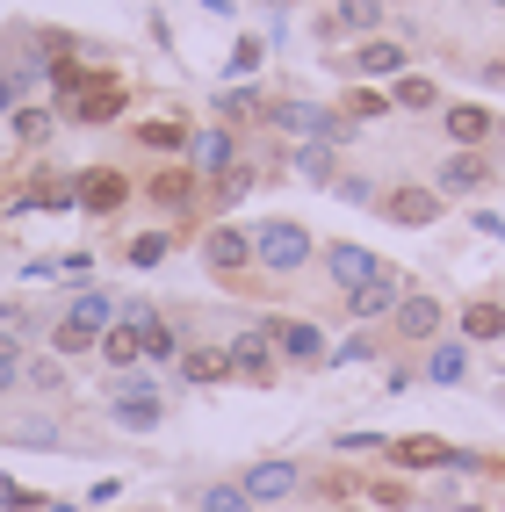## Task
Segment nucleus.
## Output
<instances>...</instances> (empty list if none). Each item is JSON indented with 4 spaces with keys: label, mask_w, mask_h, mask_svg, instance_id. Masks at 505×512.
<instances>
[{
    "label": "nucleus",
    "mask_w": 505,
    "mask_h": 512,
    "mask_svg": "<svg viewBox=\"0 0 505 512\" xmlns=\"http://www.w3.org/2000/svg\"><path fill=\"white\" fill-rule=\"evenodd\" d=\"M311 260H318V246H311V231H303L296 217H260V224H253V267H260V275L289 282V275H303Z\"/></svg>",
    "instance_id": "nucleus-1"
},
{
    "label": "nucleus",
    "mask_w": 505,
    "mask_h": 512,
    "mask_svg": "<svg viewBox=\"0 0 505 512\" xmlns=\"http://www.w3.org/2000/svg\"><path fill=\"white\" fill-rule=\"evenodd\" d=\"M109 325H116V296H109V289H80L73 311L51 325V354H58V361H65V354H94Z\"/></svg>",
    "instance_id": "nucleus-2"
},
{
    "label": "nucleus",
    "mask_w": 505,
    "mask_h": 512,
    "mask_svg": "<svg viewBox=\"0 0 505 512\" xmlns=\"http://www.w3.org/2000/svg\"><path fill=\"white\" fill-rule=\"evenodd\" d=\"M383 462H390V469H455V476L484 469L477 448H455V440H441V433H404V440H390V448H383Z\"/></svg>",
    "instance_id": "nucleus-3"
},
{
    "label": "nucleus",
    "mask_w": 505,
    "mask_h": 512,
    "mask_svg": "<svg viewBox=\"0 0 505 512\" xmlns=\"http://www.w3.org/2000/svg\"><path fill=\"white\" fill-rule=\"evenodd\" d=\"M260 332H267V347H275L289 368H325V354H332L325 332H318L311 318H267Z\"/></svg>",
    "instance_id": "nucleus-4"
},
{
    "label": "nucleus",
    "mask_w": 505,
    "mask_h": 512,
    "mask_svg": "<svg viewBox=\"0 0 505 512\" xmlns=\"http://www.w3.org/2000/svg\"><path fill=\"white\" fill-rule=\"evenodd\" d=\"M109 419H116L123 433H152V426L166 419V397H159V383H145V375H123V383H116V397H109Z\"/></svg>",
    "instance_id": "nucleus-5"
},
{
    "label": "nucleus",
    "mask_w": 505,
    "mask_h": 512,
    "mask_svg": "<svg viewBox=\"0 0 505 512\" xmlns=\"http://www.w3.org/2000/svg\"><path fill=\"white\" fill-rule=\"evenodd\" d=\"M202 267H210L217 282H239L253 267V231L246 224H210L202 231Z\"/></svg>",
    "instance_id": "nucleus-6"
},
{
    "label": "nucleus",
    "mask_w": 505,
    "mask_h": 512,
    "mask_svg": "<svg viewBox=\"0 0 505 512\" xmlns=\"http://www.w3.org/2000/svg\"><path fill=\"white\" fill-rule=\"evenodd\" d=\"M347 73L354 80H404V73H412V51H404L397 37H361L347 51Z\"/></svg>",
    "instance_id": "nucleus-7"
},
{
    "label": "nucleus",
    "mask_w": 505,
    "mask_h": 512,
    "mask_svg": "<svg viewBox=\"0 0 505 512\" xmlns=\"http://www.w3.org/2000/svg\"><path fill=\"white\" fill-rule=\"evenodd\" d=\"M123 101H130V94H123L116 73H87L80 94L65 101V116H73V123H116V116H123Z\"/></svg>",
    "instance_id": "nucleus-8"
},
{
    "label": "nucleus",
    "mask_w": 505,
    "mask_h": 512,
    "mask_svg": "<svg viewBox=\"0 0 505 512\" xmlns=\"http://www.w3.org/2000/svg\"><path fill=\"white\" fill-rule=\"evenodd\" d=\"M318 267H325V282L340 289V296H354L361 282H376V275H383V260L368 253V246H347V238H340V246H325Z\"/></svg>",
    "instance_id": "nucleus-9"
},
{
    "label": "nucleus",
    "mask_w": 505,
    "mask_h": 512,
    "mask_svg": "<svg viewBox=\"0 0 505 512\" xmlns=\"http://www.w3.org/2000/svg\"><path fill=\"white\" fill-rule=\"evenodd\" d=\"M441 130L455 152H484L498 138V109H484V101H455V109H441Z\"/></svg>",
    "instance_id": "nucleus-10"
},
{
    "label": "nucleus",
    "mask_w": 505,
    "mask_h": 512,
    "mask_svg": "<svg viewBox=\"0 0 505 512\" xmlns=\"http://www.w3.org/2000/svg\"><path fill=\"white\" fill-rule=\"evenodd\" d=\"M426 188L441 195V202H448V195H477V188H491V159H484V152H448L441 166H433Z\"/></svg>",
    "instance_id": "nucleus-11"
},
{
    "label": "nucleus",
    "mask_w": 505,
    "mask_h": 512,
    "mask_svg": "<svg viewBox=\"0 0 505 512\" xmlns=\"http://www.w3.org/2000/svg\"><path fill=\"white\" fill-rule=\"evenodd\" d=\"M188 166L202 181H217V174H231V166H239V138H231V130L217 123V130H188V152H181Z\"/></svg>",
    "instance_id": "nucleus-12"
},
{
    "label": "nucleus",
    "mask_w": 505,
    "mask_h": 512,
    "mask_svg": "<svg viewBox=\"0 0 505 512\" xmlns=\"http://www.w3.org/2000/svg\"><path fill=\"white\" fill-rule=\"evenodd\" d=\"M224 354H231V375H239V383H275V375H282V354L267 347V332L224 339Z\"/></svg>",
    "instance_id": "nucleus-13"
},
{
    "label": "nucleus",
    "mask_w": 505,
    "mask_h": 512,
    "mask_svg": "<svg viewBox=\"0 0 505 512\" xmlns=\"http://www.w3.org/2000/svg\"><path fill=\"white\" fill-rule=\"evenodd\" d=\"M390 0H340L332 15H318V37H383Z\"/></svg>",
    "instance_id": "nucleus-14"
},
{
    "label": "nucleus",
    "mask_w": 505,
    "mask_h": 512,
    "mask_svg": "<svg viewBox=\"0 0 505 512\" xmlns=\"http://www.w3.org/2000/svg\"><path fill=\"white\" fill-rule=\"evenodd\" d=\"M376 202H383V217L404 224V231L441 224V195H433V188H390V195H376Z\"/></svg>",
    "instance_id": "nucleus-15"
},
{
    "label": "nucleus",
    "mask_w": 505,
    "mask_h": 512,
    "mask_svg": "<svg viewBox=\"0 0 505 512\" xmlns=\"http://www.w3.org/2000/svg\"><path fill=\"white\" fill-rule=\"evenodd\" d=\"M123 202H130V181L116 174V166H87L80 174V210L87 217H116Z\"/></svg>",
    "instance_id": "nucleus-16"
},
{
    "label": "nucleus",
    "mask_w": 505,
    "mask_h": 512,
    "mask_svg": "<svg viewBox=\"0 0 505 512\" xmlns=\"http://www.w3.org/2000/svg\"><path fill=\"white\" fill-rule=\"evenodd\" d=\"M239 484H246V498H253V505H275V498H289V491L303 484V469H296V462H282V455H267V462H253V469L239 476Z\"/></svg>",
    "instance_id": "nucleus-17"
},
{
    "label": "nucleus",
    "mask_w": 505,
    "mask_h": 512,
    "mask_svg": "<svg viewBox=\"0 0 505 512\" xmlns=\"http://www.w3.org/2000/svg\"><path fill=\"white\" fill-rule=\"evenodd\" d=\"M397 303H404V275H397V267H383L376 282H361V289L347 296V318H361V325H368V318H390Z\"/></svg>",
    "instance_id": "nucleus-18"
},
{
    "label": "nucleus",
    "mask_w": 505,
    "mask_h": 512,
    "mask_svg": "<svg viewBox=\"0 0 505 512\" xmlns=\"http://www.w3.org/2000/svg\"><path fill=\"white\" fill-rule=\"evenodd\" d=\"M441 296H426V289H404V303L390 311V325H397V339H433L441 332Z\"/></svg>",
    "instance_id": "nucleus-19"
},
{
    "label": "nucleus",
    "mask_w": 505,
    "mask_h": 512,
    "mask_svg": "<svg viewBox=\"0 0 505 512\" xmlns=\"http://www.w3.org/2000/svg\"><path fill=\"white\" fill-rule=\"evenodd\" d=\"M289 166L311 188H332V181H340V145H311V138H303V145H289Z\"/></svg>",
    "instance_id": "nucleus-20"
},
{
    "label": "nucleus",
    "mask_w": 505,
    "mask_h": 512,
    "mask_svg": "<svg viewBox=\"0 0 505 512\" xmlns=\"http://www.w3.org/2000/svg\"><path fill=\"white\" fill-rule=\"evenodd\" d=\"M181 383H195V390H210V383H224V375H231V354L224 347H181Z\"/></svg>",
    "instance_id": "nucleus-21"
},
{
    "label": "nucleus",
    "mask_w": 505,
    "mask_h": 512,
    "mask_svg": "<svg viewBox=\"0 0 505 512\" xmlns=\"http://www.w3.org/2000/svg\"><path fill=\"white\" fill-rule=\"evenodd\" d=\"M138 347H145V361L152 368H166V361H181V347H188V339H181V325H166L159 311L138 325Z\"/></svg>",
    "instance_id": "nucleus-22"
},
{
    "label": "nucleus",
    "mask_w": 505,
    "mask_h": 512,
    "mask_svg": "<svg viewBox=\"0 0 505 512\" xmlns=\"http://www.w3.org/2000/svg\"><path fill=\"white\" fill-rule=\"evenodd\" d=\"M469 375V339H433L426 347V383H462Z\"/></svg>",
    "instance_id": "nucleus-23"
},
{
    "label": "nucleus",
    "mask_w": 505,
    "mask_h": 512,
    "mask_svg": "<svg viewBox=\"0 0 505 512\" xmlns=\"http://www.w3.org/2000/svg\"><path fill=\"white\" fill-rule=\"evenodd\" d=\"M462 339H469V347H484V339H505V303H491V296L462 303Z\"/></svg>",
    "instance_id": "nucleus-24"
},
{
    "label": "nucleus",
    "mask_w": 505,
    "mask_h": 512,
    "mask_svg": "<svg viewBox=\"0 0 505 512\" xmlns=\"http://www.w3.org/2000/svg\"><path fill=\"white\" fill-rule=\"evenodd\" d=\"M390 109L426 116V109H441V87H433L426 73H404V80H390Z\"/></svg>",
    "instance_id": "nucleus-25"
},
{
    "label": "nucleus",
    "mask_w": 505,
    "mask_h": 512,
    "mask_svg": "<svg viewBox=\"0 0 505 512\" xmlns=\"http://www.w3.org/2000/svg\"><path fill=\"white\" fill-rule=\"evenodd\" d=\"M101 361H109L116 375H130V368L145 361V347H138V332H130V325H109V332H101Z\"/></svg>",
    "instance_id": "nucleus-26"
},
{
    "label": "nucleus",
    "mask_w": 505,
    "mask_h": 512,
    "mask_svg": "<svg viewBox=\"0 0 505 512\" xmlns=\"http://www.w3.org/2000/svg\"><path fill=\"white\" fill-rule=\"evenodd\" d=\"M138 145L145 152H188V123L181 116H152V123H138Z\"/></svg>",
    "instance_id": "nucleus-27"
},
{
    "label": "nucleus",
    "mask_w": 505,
    "mask_h": 512,
    "mask_svg": "<svg viewBox=\"0 0 505 512\" xmlns=\"http://www.w3.org/2000/svg\"><path fill=\"white\" fill-rule=\"evenodd\" d=\"M195 166H174V174H159L152 181V202H159V210H188V202H195Z\"/></svg>",
    "instance_id": "nucleus-28"
},
{
    "label": "nucleus",
    "mask_w": 505,
    "mask_h": 512,
    "mask_svg": "<svg viewBox=\"0 0 505 512\" xmlns=\"http://www.w3.org/2000/svg\"><path fill=\"white\" fill-rule=\"evenodd\" d=\"M22 390H37V397H65V368H58V354L22 361Z\"/></svg>",
    "instance_id": "nucleus-29"
},
{
    "label": "nucleus",
    "mask_w": 505,
    "mask_h": 512,
    "mask_svg": "<svg viewBox=\"0 0 505 512\" xmlns=\"http://www.w3.org/2000/svg\"><path fill=\"white\" fill-rule=\"evenodd\" d=\"M166 253H174V231L159 224V231H138V238H130V253H123V260H130V267H159Z\"/></svg>",
    "instance_id": "nucleus-30"
},
{
    "label": "nucleus",
    "mask_w": 505,
    "mask_h": 512,
    "mask_svg": "<svg viewBox=\"0 0 505 512\" xmlns=\"http://www.w3.org/2000/svg\"><path fill=\"white\" fill-rule=\"evenodd\" d=\"M260 109H267V101H260L253 87H224V94H217V123H224V130L246 123V116H260Z\"/></svg>",
    "instance_id": "nucleus-31"
},
{
    "label": "nucleus",
    "mask_w": 505,
    "mask_h": 512,
    "mask_svg": "<svg viewBox=\"0 0 505 512\" xmlns=\"http://www.w3.org/2000/svg\"><path fill=\"white\" fill-rule=\"evenodd\" d=\"M340 116H347V123H376V116H390V94H376V87L361 80V87L340 101Z\"/></svg>",
    "instance_id": "nucleus-32"
},
{
    "label": "nucleus",
    "mask_w": 505,
    "mask_h": 512,
    "mask_svg": "<svg viewBox=\"0 0 505 512\" xmlns=\"http://www.w3.org/2000/svg\"><path fill=\"white\" fill-rule=\"evenodd\" d=\"M0 433H8V440H22V448H65V433H58L51 419H8Z\"/></svg>",
    "instance_id": "nucleus-33"
},
{
    "label": "nucleus",
    "mask_w": 505,
    "mask_h": 512,
    "mask_svg": "<svg viewBox=\"0 0 505 512\" xmlns=\"http://www.w3.org/2000/svg\"><path fill=\"white\" fill-rule=\"evenodd\" d=\"M51 130H58V109H15V138L22 145H44Z\"/></svg>",
    "instance_id": "nucleus-34"
},
{
    "label": "nucleus",
    "mask_w": 505,
    "mask_h": 512,
    "mask_svg": "<svg viewBox=\"0 0 505 512\" xmlns=\"http://www.w3.org/2000/svg\"><path fill=\"white\" fill-rule=\"evenodd\" d=\"M354 361H376V332H354V339H340V347L325 354V368H354Z\"/></svg>",
    "instance_id": "nucleus-35"
},
{
    "label": "nucleus",
    "mask_w": 505,
    "mask_h": 512,
    "mask_svg": "<svg viewBox=\"0 0 505 512\" xmlns=\"http://www.w3.org/2000/svg\"><path fill=\"white\" fill-rule=\"evenodd\" d=\"M202 512H253V498H246V484H210L202 491Z\"/></svg>",
    "instance_id": "nucleus-36"
},
{
    "label": "nucleus",
    "mask_w": 505,
    "mask_h": 512,
    "mask_svg": "<svg viewBox=\"0 0 505 512\" xmlns=\"http://www.w3.org/2000/svg\"><path fill=\"white\" fill-rule=\"evenodd\" d=\"M8 390H22V339L0 332V397H8Z\"/></svg>",
    "instance_id": "nucleus-37"
},
{
    "label": "nucleus",
    "mask_w": 505,
    "mask_h": 512,
    "mask_svg": "<svg viewBox=\"0 0 505 512\" xmlns=\"http://www.w3.org/2000/svg\"><path fill=\"white\" fill-rule=\"evenodd\" d=\"M260 58H267V44H260V37H239V51H231L224 73H231V80H246V73H260Z\"/></svg>",
    "instance_id": "nucleus-38"
},
{
    "label": "nucleus",
    "mask_w": 505,
    "mask_h": 512,
    "mask_svg": "<svg viewBox=\"0 0 505 512\" xmlns=\"http://www.w3.org/2000/svg\"><path fill=\"white\" fill-rule=\"evenodd\" d=\"M22 94H29V87H22V73H15L8 58H0V116H15V109H22Z\"/></svg>",
    "instance_id": "nucleus-39"
},
{
    "label": "nucleus",
    "mask_w": 505,
    "mask_h": 512,
    "mask_svg": "<svg viewBox=\"0 0 505 512\" xmlns=\"http://www.w3.org/2000/svg\"><path fill=\"white\" fill-rule=\"evenodd\" d=\"M332 195H340V202H376V181H368V174H340Z\"/></svg>",
    "instance_id": "nucleus-40"
},
{
    "label": "nucleus",
    "mask_w": 505,
    "mask_h": 512,
    "mask_svg": "<svg viewBox=\"0 0 505 512\" xmlns=\"http://www.w3.org/2000/svg\"><path fill=\"white\" fill-rule=\"evenodd\" d=\"M469 224H477L484 238H505V217H498V210H477V217H469Z\"/></svg>",
    "instance_id": "nucleus-41"
},
{
    "label": "nucleus",
    "mask_w": 505,
    "mask_h": 512,
    "mask_svg": "<svg viewBox=\"0 0 505 512\" xmlns=\"http://www.w3.org/2000/svg\"><path fill=\"white\" fill-rule=\"evenodd\" d=\"M195 8H210V15H231V0H195Z\"/></svg>",
    "instance_id": "nucleus-42"
},
{
    "label": "nucleus",
    "mask_w": 505,
    "mask_h": 512,
    "mask_svg": "<svg viewBox=\"0 0 505 512\" xmlns=\"http://www.w3.org/2000/svg\"><path fill=\"white\" fill-rule=\"evenodd\" d=\"M0 217H8V195H0Z\"/></svg>",
    "instance_id": "nucleus-43"
},
{
    "label": "nucleus",
    "mask_w": 505,
    "mask_h": 512,
    "mask_svg": "<svg viewBox=\"0 0 505 512\" xmlns=\"http://www.w3.org/2000/svg\"><path fill=\"white\" fill-rule=\"evenodd\" d=\"M498 404H505V397H498Z\"/></svg>",
    "instance_id": "nucleus-44"
}]
</instances>
